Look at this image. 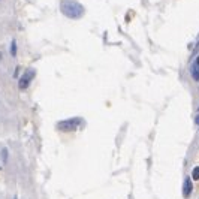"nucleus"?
Instances as JSON below:
<instances>
[{"mask_svg": "<svg viewBox=\"0 0 199 199\" xmlns=\"http://www.w3.org/2000/svg\"><path fill=\"white\" fill-rule=\"evenodd\" d=\"M60 12L70 20H79L86 14V8L78 0H60Z\"/></svg>", "mask_w": 199, "mask_h": 199, "instance_id": "1", "label": "nucleus"}, {"mask_svg": "<svg viewBox=\"0 0 199 199\" xmlns=\"http://www.w3.org/2000/svg\"><path fill=\"white\" fill-rule=\"evenodd\" d=\"M36 77V69L35 68H29V69L24 70V73L18 78V88L23 91V90H27L30 84H32V81L35 79Z\"/></svg>", "mask_w": 199, "mask_h": 199, "instance_id": "2", "label": "nucleus"}, {"mask_svg": "<svg viewBox=\"0 0 199 199\" xmlns=\"http://www.w3.org/2000/svg\"><path fill=\"white\" fill-rule=\"evenodd\" d=\"M81 123H82L81 117H72V118H68V120L57 123V129L63 130V132H73V130L78 129Z\"/></svg>", "mask_w": 199, "mask_h": 199, "instance_id": "3", "label": "nucleus"}, {"mask_svg": "<svg viewBox=\"0 0 199 199\" xmlns=\"http://www.w3.org/2000/svg\"><path fill=\"white\" fill-rule=\"evenodd\" d=\"M192 190H193L192 178H190V177H186L184 184H183V196H184V198H189V196L192 195Z\"/></svg>", "mask_w": 199, "mask_h": 199, "instance_id": "4", "label": "nucleus"}, {"mask_svg": "<svg viewBox=\"0 0 199 199\" xmlns=\"http://www.w3.org/2000/svg\"><path fill=\"white\" fill-rule=\"evenodd\" d=\"M190 75H192V78H193V81L199 82V55H198V59H196V61L190 64Z\"/></svg>", "mask_w": 199, "mask_h": 199, "instance_id": "5", "label": "nucleus"}, {"mask_svg": "<svg viewBox=\"0 0 199 199\" xmlns=\"http://www.w3.org/2000/svg\"><path fill=\"white\" fill-rule=\"evenodd\" d=\"M9 54H11L12 59H15L17 54H18V43H17V39H15V38L11 41V45H9Z\"/></svg>", "mask_w": 199, "mask_h": 199, "instance_id": "6", "label": "nucleus"}, {"mask_svg": "<svg viewBox=\"0 0 199 199\" xmlns=\"http://www.w3.org/2000/svg\"><path fill=\"white\" fill-rule=\"evenodd\" d=\"M0 157H2V165L3 166H6L9 162V150L8 148H2V151H0Z\"/></svg>", "mask_w": 199, "mask_h": 199, "instance_id": "7", "label": "nucleus"}, {"mask_svg": "<svg viewBox=\"0 0 199 199\" xmlns=\"http://www.w3.org/2000/svg\"><path fill=\"white\" fill-rule=\"evenodd\" d=\"M193 180H199V166L196 168H193V171H192V175H190Z\"/></svg>", "mask_w": 199, "mask_h": 199, "instance_id": "8", "label": "nucleus"}, {"mask_svg": "<svg viewBox=\"0 0 199 199\" xmlns=\"http://www.w3.org/2000/svg\"><path fill=\"white\" fill-rule=\"evenodd\" d=\"M20 72H21V66H17V68H15V70H14V79L20 78Z\"/></svg>", "mask_w": 199, "mask_h": 199, "instance_id": "9", "label": "nucleus"}, {"mask_svg": "<svg viewBox=\"0 0 199 199\" xmlns=\"http://www.w3.org/2000/svg\"><path fill=\"white\" fill-rule=\"evenodd\" d=\"M198 51H199V42L196 43V46H195V50H193V52H192V57H195V55L198 54Z\"/></svg>", "mask_w": 199, "mask_h": 199, "instance_id": "10", "label": "nucleus"}, {"mask_svg": "<svg viewBox=\"0 0 199 199\" xmlns=\"http://www.w3.org/2000/svg\"><path fill=\"white\" fill-rule=\"evenodd\" d=\"M196 124H198V126H199V115H198V117H196Z\"/></svg>", "mask_w": 199, "mask_h": 199, "instance_id": "11", "label": "nucleus"}, {"mask_svg": "<svg viewBox=\"0 0 199 199\" xmlns=\"http://www.w3.org/2000/svg\"><path fill=\"white\" fill-rule=\"evenodd\" d=\"M0 60H3V54L2 52H0Z\"/></svg>", "mask_w": 199, "mask_h": 199, "instance_id": "12", "label": "nucleus"}, {"mask_svg": "<svg viewBox=\"0 0 199 199\" xmlns=\"http://www.w3.org/2000/svg\"><path fill=\"white\" fill-rule=\"evenodd\" d=\"M14 199H18V196H17V195H15V196H14Z\"/></svg>", "mask_w": 199, "mask_h": 199, "instance_id": "13", "label": "nucleus"}, {"mask_svg": "<svg viewBox=\"0 0 199 199\" xmlns=\"http://www.w3.org/2000/svg\"><path fill=\"white\" fill-rule=\"evenodd\" d=\"M198 111H199V108H198Z\"/></svg>", "mask_w": 199, "mask_h": 199, "instance_id": "14", "label": "nucleus"}]
</instances>
